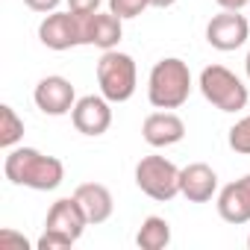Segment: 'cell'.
Listing matches in <instances>:
<instances>
[{
	"label": "cell",
	"instance_id": "obj_1",
	"mask_svg": "<svg viewBox=\"0 0 250 250\" xmlns=\"http://www.w3.org/2000/svg\"><path fill=\"white\" fill-rule=\"evenodd\" d=\"M3 174L15 186L33 191H53L65 180V165L56 156H44L36 147H12L3 162Z\"/></svg>",
	"mask_w": 250,
	"mask_h": 250
},
{
	"label": "cell",
	"instance_id": "obj_2",
	"mask_svg": "<svg viewBox=\"0 0 250 250\" xmlns=\"http://www.w3.org/2000/svg\"><path fill=\"white\" fill-rule=\"evenodd\" d=\"M191 94V71L183 59L168 56L150 68L147 100L156 109H180Z\"/></svg>",
	"mask_w": 250,
	"mask_h": 250
},
{
	"label": "cell",
	"instance_id": "obj_3",
	"mask_svg": "<svg viewBox=\"0 0 250 250\" xmlns=\"http://www.w3.org/2000/svg\"><path fill=\"white\" fill-rule=\"evenodd\" d=\"M88 218L83 212V206L77 203V197H62L50 206L47 221H44V232L36 241L39 250H62L80 241V235L85 232Z\"/></svg>",
	"mask_w": 250,
	"mask_h": 250
},
{
	"label": "cell",
	"instance_id": "obj_4",
	"mask_svg": "<svg viewBox=\"0 0 250 250\" xmlns=\"http://www.w3.org/2000/svg\"><path fill=\"white\" fill-rule=\"evenodd\" d=\"M136 59L121 50H103L97 59V85L109 103H127L136 94Z\"/></svg>",
	"mask_w": 250,
	"mask_h": 250
},
{
	"label": "cell",
	"instance_id": "obj_5",
	"mask_svg": "<svg viewBox=\"0 0 250 250\" xmlns=\"http://www.w3.org/2000/svg\"><path fill=\"white\" fill-rule=\"evenodd\" d=\"M200 91L221 112H241L250 97L247 85L224 65H206L200 71Z\"/></svg>",
	"mask_w": 250,
	"mask_h": 250
},
{
	"label": "cell",
	"instance_id": "obj_6",
	"mask_svg": "<svg viewBox=\"0 0 250 250\" xmlns=\"http://www.w3.org/2000/svg\"><path fill=\"white\" fill-rule=\"evenodd\" d=\"M85 21L88 12H50L44 15V21L39 24V39L47 50H71L85 44Z\"/></svg>",
	"mask_w": 250,
	"mask_h": 250
},
{
	"label": "cell",
	"instance_id": "obj_7",
	"mask_svg": "<svg viewBox=\"0 0 250 250\" xmlns=\"http://www.w3.org/2000/svg\"><path fill=\"white\" fill-rule=\"evenodd\" d=\"M136 186L153 200H171L180 194V168L165 156H145L136 165Z\"/></svg>",
	"mask_w": 250,
	"mask_h": 250
},
{
	"label": "cell",
	"instance_id": "obj_8",
	"mask_svg": "<svg viewBox=\"0 0 250 250\" xmlns=\"http://www.w3.org/2000/svg\"><path fill=\"white\" fill-rule=\"evenodd\" d=\"M250 36V24L241 12H232V9H224L221 15H215L209 24H206V42L215 47V50H238Z\"/></svg>",
	"mask_w": 250,
	"mask_h": 250
},
{
	"label": "cell",
	"instance_id": "obj_9",
	"mask_svg": "<svg viewBox=\"0 0 250 250\" xmlns=\"http://www.w3.org/2000/svg\"><path fill=\"white\" fill-rule=\"evenodd\" d=\"M71 121L83 136H103L112 127V106L103 94H85L74 103Z\"/></svg>",
	"mask_w": 250,
	"mask_h": 250
},
{
	"label": "cell",
	"instance_id": "obj_10",
	"mask_svg": "<svg viewBox=\"0 0 250 250\" xmlns=\"http://www.w3.org/2000/svg\"><path fill=\"white\" fill-rule=\"evenodd\" d=\"M33 100H36V106H39L44 115L59 118V115H68V112L74 109L77 94H74L71 80L53 74V77L39 80V85H36V91H33Z\"/></svg>",
	"mask_w": 250,
	"mask_h": 250
},
{
	"label": "cell",
	"instance_id": "obj_11",
	"mask_svg": "<svg viewBox=\"0 0 250 250\" xmlns=\"http://www.w3.org/2000/svg\"><path fill=\"white\" fill-rule=\"evenodd\" d=\"M142 136L150 147H171L177 142H183L186 136V124L180 115H174L171 109L162 112H150L142 124Z\"/></svg>",
	"mask_w": 250,
	"mask_h": 250
},
{
	"label": "cell",
	"instance_id": "obj_12",
	"mask_svg": "<svg viewBox=\"0 0 250 250\" xmlns=\"http://www.w3.org/2000/svg\"><path fill=\"white\" fill-rule=\"evenodd\" d=\"M218 191V174L206 162H191L180 168V194L191 203H209Z\"/></svg>",
	"mask_w": 250,
	"mask_h": 250
},
{
	"label": "cell",
	"instance_id": "obj_13",
	"mask_svg": "<svg viewBox=\"0 0 250 250\" xmlns=\"http://www.w3.org/2000/svg\"><path fill=\"white\" fill-rule=\"evenodd\" d=\"M218 215L227 224H247L250 221V174H244L241 180L229 183L221 188L218 194Z\"/></svg>",
	"mask_w": 250,
	"mask_h": 250
},
{
	"label": "cell",
	"instance_id": "obj_14",
	"mask_svg": "<svg viewBox=\"0 0 250 250\" xmlns=\"http://www.w3.org/2000/svg\"><path fill=\"white\" fill-rule=\"evenodd\" d=\"M74 197H77V203L83 206L88 224H103V221L112 218L115 200H112V191H109L106 186H100V183H83V186H77Z\"/></svg>",
	"mask_w": 250,
	"mask_h": 250
},
{
	"label": "cell",
	"instance_id": "obj_15",
	"mask_svg": "<svg viewBox=\"0 0 250 250\" xmlns=\"http://www.w3.org/2000/svg\"><path fill=\"white\" fill-rule=\"evenodd\" d=\"M124 36L121 18L112 12H88L85 21V44H94L100 50H115Z\"/></svg>",
	"mask_w": 250,
	"mask_h": 250
},
{
	"label": "cell",
	"instance_id": "obj_16",
	"mask_svg": "<svg viewBox=\"0 0 250 250\" xmlns=\"http://www.w3.org/2000/svg\"><path fill=\"white\" fill-rule=\"evenodd\" d=\"M136 244L142 250H165L171 244V224L165 218H159V215L145 218V224H142V229L136 235Z\"/></svg>",
	"mask_w": 250,
	"mask_h": 250
},
{
	"label": "cell",
	"instance_id": "obj_17",
	"mask_svg": "<svg viewBox=\"0 0 250 250\" xmlns=\"http://www.w3.org/2000/svg\"><path fill=\"white\" fill-rule=\"evenodd\" d=\"M24 139V121L12 106H0V147L12 150Z\"/></svg>",
	"mask_w": 250,
	"mask_h": 250
},
{
	"label": "cell",
	"instance_id": "obj_18",
	"mask_svg": "<svg viewBox=\"0 0 250 250\" xmlns=\"http://www.w3.org/2000/svg\"><path fill=\"white\" fill-rule=\"evenodd\" d=\"M229 147L241 156H250V115H244L229 127Z\"/></svg>",
	"mask_w": 250,
	"mask_h": 250
},
{
	"label": "cell",
	"instance_id": "obj_19",
	"mask_svg": "<svg viewBox=\"0 0 250 250\" xmlns=\"http://www.w3.org/2000/svg\"><path fill=\"white\" fill-rule=\"evenodd\" d=\"M147 6H150V0H109V12H112V15H118L121 21L139 18Z\"/></svg>",
	"mask_w": 250,
	"mask_h": 250
},
{
	"label": "cell",
	"instance_id": "obj_20",
	"mask_svg": "<svg viewBox=\"0 0 250 250\" xmlns=\"http://www.w3.org/2000/svg\"><path fill=\"white\" fill-rule=\"evenodd\" d=\"M6 247H18V250H27V247H30V241H27L24 235L12 232V229H3V232H0V250H6Z\"/></svg>",
	"mask_w": 250,
	"mask_h": 250
},
{
	"label": "cell",
	"instance_id": "obj_21",
	"mask_svg": "<svg viewBox=\"0 0 250 250\" xmlns=\"http://www.w3.org/2000/svg\"><path fill=\"white\" fill-rule=\"evenodd\" d=\"M24 3H27L33 12H44V15H47V12H56V6L62 3V0H24Z\"/></svg>",
	"mask_w": 250,
	"mask_h": 250
},
{
	"label": "cell",
	"instance_id": "obj_22",
	"mask_svg": "<svg viewBox=\"0 0 250 250\" xmlns=\"http://www.w3.org/2000/svg\"><path fill=\"white\" fill-rule=\"evenodd\" d=\"M68 9H74V12H97L100 0H68Z\"/></svg>",
	"mask_w": 250,
	"mask_h": 250
},
{
	"label": "cell",
	"instance_id": "obj_23",
	"mask_svg": "<svg viewBox=\"0 0 250 250\" xmlns=\"http://www.w3.org/2000/svg\"><path fill=\"white\" fill-rule=\"evenodd\" d=\"M215 3H218L221 9H232V12H241V9L250 3V0H215Z\"/></svg>",
	"mask_w": 250,
	"mask_h": 250
},
{
	"label": "cell",
	"instance_id": "obj_24",
	"mask_svg": "<svg viewBox=\"0 0 250 250\" xmlns=\"http://www.w3.org/2000/svg\"><path fill=\"white\" fill-rule=\"evenodd\" d=\"M174 3H177V0H150V6H156V9H168Z\"/></svg>",
	"mask_w": 250,
	"mask_h": 250
},
{
	"label": "cell",
	"instance_id": "obj_25",
	"mask_svg": "<svg viewBox=\"0 0 250 250\" xmlns=\"http://www.w3.org/2000/svg\"><path fill=\"white\" fill-rule=\"evenodd\" d=\"M244 71H247V80H250V53H247V59H244Z\"/></svg>",
	"mask_w": 250,
	"mask_h": 250
},
{
	"label": "cell",
	"instance_id": "obj_26",
	"mask_svg": "<svg viewBox=\"0 0 250 250\" xmlns=\"http://www.w3.org/2000/svg\"><path fill=\"white\" fill-rule=\"evenodd\" d=\"M247 247H250V235H247Z\"/></svg>",
	"mask_w": 250,
	"mask_h": 250
}]
</instances>
